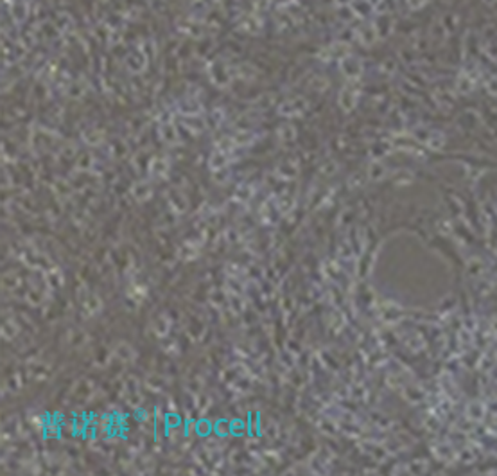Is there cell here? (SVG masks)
Segmentation results:
<instances>
[{"label": "cell", "instance_id": "obj_1", "mask_svg": "<svg viewBox=\"0 0 497 476\" xmlns=\"http://www.w3.org/2000/svg\"><path fill=\"white\" fill-rule=\"evenodd\" d=\"M209 76H210V79H212L214 85L224 88V87H228V85H230L231 76H233V74H231V69H230V65H228L226 61H224V60H216V61H212V63H210Z\"/></svg>", "mask_w": 497, "mask_h": 476}, {"label": "cell", "instance_id": "obj_2", "mask_svg": "<svg viewBox=\"0 0 497 476\" xmlns=\"http://www.w3.org/2000/svg\"><path fill=\"white\" fill-rule=\"evenodd\" d=\"M356 40L364 47H372L379 42V35H377V29L373 25L372 20H364L363 23L356 27Z\"/></svg>", "mask_w": 497, "mask_h": 476}, {"label": "cell", "instance_id": "obj_3", "mask_svg": "<svg viewBox=\"0 0 497 476\" xmlns=\"http://www.w3.org/2000/svg\"><path fill=\"white\" fill-rule=\"evenodd\" d=\"M309 103L304 97H291V99H285L284 103L278 106V114L282 117H300L307 111Z\"/></svg>", "mask_w": 497, "mask_h": 476}, {"label": "cell", "instance_id": "obj_4", "mask_svg": "<svg viewBox=\"0 0 497 476\" xmlns=\"http://www.w3.org/2000/svg\"><path fill=\"white\" fill-rule=\"evenodd\" d=\"M363 69H364L363 61H361L357 56H352V54H348V56H345L341 61H339V70H341V74L348 81L359 79L361 74H363Z\"/></svg>", "mask_w": 497, "mask_h": 476}, {"label": "cell", "instance_id": "obj_5", "mask_svg": "<svg viewBox=\"0 0 497 476\" xmlns=\"http://www.w3.org/2000/svg\"><path fill=\"white\" fill-rule=\"evenodd\" d=\"M350 54V47L348 43L345 42H336V43H330V45L323 47L321 50H319V60L321 61H341L345 56H348Z\"/></svg>", "mask_w": 497, "mask_h": 476}, {"label": "cell", "instance_id": "obj_6", "mask_svg": "<svg viewBox=\"0 0 497 476\" xmlns=\"http://www.w3.org/2000/svg\"><path fill=\"white\" fill-rule=\"evenodd\" d=\"M124 61L131 74H142L145 70V67H148V54L142 49H133L126 54Z\"/></svg>", "mask_w": 497, "mask_h": 476}, {"label": "cell", "instance_id": "obj_7", "mask_svg": "<svg viewBox=\"0 0 497 476\" xmlns=\"http://www.w3.org/2000/svg\"><path fill=\"white\" fill-rule=\"evenodd\" d=\"M357 99H359V92H357V87L354 85V81H350L339 92V97H338L339 106H341L343 111H352L357 104Z\"/></svg>", "mask_w": 497, "mask_h": 476}, {"label": "cell", "instance_id": "obj_8", "mask_svg": "<svg viewBox=\"0 0 497 476\" xmlns=\"http://www.w3.org/2000/svg\"><path fill=\"white\" fill-rule=\"evenodd\" d=\"M373 25L377 29V35H379V40H384L393 33L395 29V20L391 16V13H379L375 18L372 20Z\"/></svg>", "mask_w": 497, "mask_h": 476}, {"label": "cell", "instance_id": "obj_9", "mask_svg": "<svg viewBox=\"0 0 497 476\" xmlns=\"http://www.w3.org/2000/svg\"><path fill=\"white\" fill-rule=\"evenodd\" d=\"M275 173H277V176L282 180H295L296 176H298V173H300V164H298V160H295V158H285V160H282L280 164L277 165Z\"/></svg>", "mask_w": 497, "mask_h": 476}, {"label": "cell", "instance_id": "obj_10", "mask_svg": "<svg viewBox=\"0 0 497 476\" xmlns=\"http://www.w3.org/2000/svg\"><path fill=\"white\" fill-rule=\"evenodd\" d=\"M158 135H160V141H162L163 144L176 146L180 142L178 130H176V126H174V122H172V121H162V122H160Z\"/></svg>", "mask_w": 497, "mask_h": 476}, {"label": "cell", "instance_id": "obj_11", "mask_svg": "<svg viewBox=\"0 0 497 476\" xmlns=\"http://www.w3.org/2000/svg\"><path fill=\"white\" fill-rule=\"evenodd\" d=\"M350 8H352L356 18H363V20L370 18L377 9L372 0H352V2H350Z\"/></svg>", "mask_w": 497, "mask_h": 476}, {"label": "cell", "instance_id": "obj_12", "mask_svg": "<svg viewBox=\"0 0 497 476\" xmlns=\"http://www.w3.org/2000/svg\"><path fill=\"white\" fill-rule=\"evenodd\" d=\"M169 205H171V210L174 214H183L187 209H189V200L183 194L182 190L172 189L169 192Z\"/></svg>", "mask_w": 497, "mask_h": 476}, {"label": "cell", "instance_id": "obj_13", "mask_svg": "<svg viewBox=\"0 0 497 476\" xmlns=\"http://www.w3.org/2000/svg\"><path fill=\"white\" fill-rule=\"evenodd\" d=\"M171 169V162L167 160V156H153L149 160V173L153 176H165Z\"/></svg>", "mask_w": 497, "mask_h": 476}, {"label": "cell", "instance_id": "obj_14", "mask_svg": "<svg viewBox=\"0 0 497 476\" xmlns=\"http://www.w3.org/2000/svg\"><path fill=\"white\" fill-rule=\"evenodd\" d=\"M113 356L117 359H121V361H124V363H131V361H135V358H137V352H135V349L129 345V343L121 342V343H117V345H115Z\"/></svg>", "mask_w": 497, "mask_h": 476}, {"label": "cell", "instance_id": "obj_15", "mask_svg": "<svg viewBox=\"0 0 497 476\" xmlns=\"http://www.w3.org/2000/svg\"><path fill=\"white\" fill-rule=\"evenodd\" d=\"M169 331H171V320H169L167 315H158L153 320V332H155V336H158V338H165V336L169 334Z\"/></svg>", "mask_w": 497, "mask_h": 476}, {"label": "cell", "instance_id": "obj_16", "mask_svg": "<svg viewBox=\"0 0 497 476\" xmlns=\"http://www.w3.org/2000/svg\"><path fill=\"white\" fill-rule=\"evenodd\" d=\"M131 196H133V200H137V202H148V200L153 196L151 185H149L148 182L133 183V187H131Z\"/></svg>", "mask_w": 497, "mask_h": 476}, {"label": "cell", "instance_id": "obj_17", "mask_svg": "<svg viewBox=\"0 0 497 476\" xmlns=\"http://www.w3.org/2000/svg\"><path fill=\"white\" fill-rule=\"evenodd\" d=\"M230 153L224 151V149H216L210 156V169L212 171H219V169H224L228 164H230Z\"/></svg>", "mask_w": 497, "mask_h": 476}, {"label": "cell", "instance_id": "obj_18", "mask_svg": "<svg viewBox=\"0 0 497 476\" xmlns=\"http://www.w3.org/2000/svg\"><path fill=\"white\" fill-rule=\"evenodd\" d=\"M183 124L189 128L192 133H201L207 126V119H201L199 115H183Z\"/></svg>", "mask_w": 497, "mask_h": 476}, {"label": "cell", "instance_id": "obj_19", "mask_svg": "<svg viewBox=\"0 0 497 476\" xmlns=\"http://www.w3.org/2000/svg\"><path fill=\"white\" fill-rule=\"evenodd\" d=\"M277 137L282 144H291V142L296 141V130L293 124H282L278 126L277 130Z\"/></svg>", "mask_w": 497, "mask_h": 476}, {"label": "cell", "instance_id": "obj_20", "mask_svg": "<svg viewBox=\"0 0 497 476\" xmlns=\"http://www.w3.org/2000/svg\"><path fill=\"white\" fill-rule=\"evenodd\" d=\"M83 307L88 315H95V313H99L101 309H103V300H101L97 295L90 293V295H86V297H83Z\"/></svg>", "mask_w": 497, "mask_h": 476}, {"label": "cell", "instance_id": "obj_21", "mask_svg": "<svg viewBox=\"0 0 497 476\" xmlns=\"http://www.w3.org/2000/svg\"><path fill=\"white\" fill-rule=\"evenodd\" d=\"M103 138H104V133L99 128H88V130L83 131V141L88 146H99L103 142Z\"/></svg>", "mask_w": 497, "mask_h": 476}, {"label": "cell", "instance_id": "obj_22", "mask_svg": "<svg viewBox=\"0 0 497 476\" xmlns=\"http://www.w3.org/2000/svg\"><path fill=\"white\" fill-rule=\"evenodd\" d=\"M180 111H182V115H199L201 104L196 99H185L180 103Z\"/></svg>", "mask_w": 497, "mask_h": 476}, {"label": "cell", "instance_id": "obj_23", "mask_svg": "<svg viewBox=\"0 0 497 476\" xmlns=\"http://www.w3.org/2000/svg\"><path fill=\"white\" fill-rule=\"evenodd\" d=\"M27 15H29V8H27L25 2L23 0H15L13 2V18L16 22H23L27 18Z\"/></svg>", "mask_w": 497, "mask_h": 476}, {"label": "cell", "instance_id": "obj_24", "mask_svg": "<svg viewBox=\"0 0 497 476\" xmlns=\"http://www.w3.org/2000/svg\"><path fill=\"white\" fill-rule=\"evenodd\" d=\"M236 76L243 77V79H246V81L255 79V77H257V69H255L253 65H250V63H241V65L236 69Z\"/></svg>", "mask_w": 497, "mask_h": 476}, {"label": "cell", "instance_id": "obj_25", "mask_svg": "<svg viewBox=\"0 0 497 476\" xmlns=\"http://www.w3.org/2000/svg\"><path fill=\"white\" fill-rule=\"evenodd\" d=\"M180 27H182V33L192 36V38H201V36H203L201 25H199L197 22H194V20H189L185 25H180Z\"/></svg>", "mask_w": 497, "mask_h": 476}, {"label": "cell", "instance_id": "obj_26", "mask_svg": "<svg viewBox=\"0 0 497 476\" xmlns=\"http://www.w3.org/2000/svg\"><path fill=\"white\" fill-rule=\"evenodd\" d=\"M384 175H386V167H384L381 162H372L368 167V178L377 182V180H383Z\"/></svg>", "mask_w": 497, "mask_h": 476}, {"label": "cell", "instance_id": "obj_27", "mask_svg": "<svg viewBox=\"0 0 497 476\" xmlns=\"http://www.w3.org/2000/svg\"><path fill=\"white\" fill-rule=\"evenodd\" d=\"M18 334V325L15 324V320H9V318H4V324H2V336L6 340H13Z\"/></svg>", "mask_w": 497, "mask_h": 476}, {"label": "cell", "instance_id": "obj_28", "mask_svg": "<svg viewBox=\"0 0 497 476\" xmlns=\"http://www.w3.org/2000/svg\"><path fill=\"white\" fill-rule=\"evenodd\" d=\"M86 334H84L83 331H79V329H70L69 332V342L72 343L74 347H81L84 345V342H86Z\"/></svg>", "mask_w": 497, "mask_h": 476}, {"label": "cell", "instance_id": "obj_29", "mask_svg": "<svg viewBox=\"0 0 497 476\" xmlns=\"http://www.w3.org/2000/svg\"><path fill=\"white\" fill-rule=\"evenodd\" d=\"M251 196H253V189H251L250 185H241L239 189L236 190V196H233V198H236L237 202H248Z\"/></svg>", "mask_w": 497, "mask_h": 476}, {"label": "cell", "instance_id": "obj_30", "mask_svg": "<svg viewBox=\"0 0 497 476\" xmlns=\"http://www.w3.org/2000/svg\"><path fill=\"white\" fill-rule=\"evenodd\" d=\"M92 167H94V156L92 155L84 153V155H81L79 158H77V169H81V171H90Z\"/></svg>", "mask_w": 497, "mask_h": 476}, {"label": "cell", "instance_id": "obj_31", "mask_svg": "<svg viewBox=\"0 0 497 476\" xmlns=\"http://www.w3.org/2000/svg\"><path fill=\"white\" fill-rule=\"evenodd\" d=\"M47 282H49L52 288H57V286L63 284V275L60 273V270H56V268H54L52 271H49V273H47Z\"/></svg>", "mask_w": 497, "mask_h": 476}, {"label": "cell", "instance_id": "obj_32", "mask_svg": "<svg viewBox=\"0 0 497 476\" xmlns=\"http://www.w3.org/2000/svg\"><path fill=\"white\" fill-rule=\"evenodd\" d=\"M20 386H22V381H20L18 374H13V376H9L8 381H6V388L11 390V392H18Z\"/></svg>", "mask_w": 497, "mask_h": 476}, {"label": "cell", "instance_id": "obj_33", "mask_svg": "<svg viewBox=\"0 0 497 476\" xmlns=\"http://www.w3.org/2000/svg\"><path fill=\"white\" fill-rule=\"evenodd\" d=\"M83 94H84V87H83V83H81V81L70 83V87H69V95H70V97H74V99H79Z\"/></svg>", "mask_w": 497, "mask_h": 476}, {"label": "cell", "instance_id": "obj_34", "mask_svg": "<svg viewBox=\"0 0 497 476\" xmlns=\"http://www.w3.org/2000/svg\"><path fill=\"white\" fill-rule=\"evenodd\" d=\"M243 27H246V33H257L258 27H260V23L257 22V20L253 18V16H244L243 20Z\"/></svg>", "mask_w": 497, "mask_h": 476}, {"label": "cell", "instance_id": "obj_35", "mask_svg": "<svg viewBox=\"0 0 497 476\" xmlns=\"http://www.w3.org/2000/svg\"><path fill=\"white\" fill-rule=\"evenodd\" d=\"M163 385H165V379H163L162 376H158V374H156V376H151L148 379V386L151 390H162Z\"/></svg>", "mask_w": 497, "mask_h": 476}, {"label": "cell", "instance_id": "obj_36", "mask_svg": "<svg viewBox=\"0 0 497 476\" xmlns=\"http://www.w3.org/2000/svg\"><path fill=\"white\" fill-rule=\"evenodd\" d=\"M329 87V81L325 79L323 76H316L314 79L311 81V88L312 90H318V92H323L325 88Z\"/></svg>", "mask_w": 497, "mask_h": 476}, {"label": "cell", "instance_id": "obj_37", "mask_svg": "<svg viewBox=\"0 0 497 476\" xmlns=\"http://www.w3.org/2000/svg\"><path fill=\"white\" fill-rule=\"evenodd\" d=\"M363 182H364L363 176H361L359 173H354V175L348 178V187L350 189H357L359 185H363Z\"/></svg>", "mask_w": 497, "mask_h": 476}, {"label": "cell", "instance_id": "obj_38", "mask_svg": "<svg viewBox=\"0 0 497 476\" xmlns=\"http://www.w3.org/2000/svg\"><path fill=\"white\" fill-rule=\"evenodd\" d=\"M427 2H429V0H406L407 8H410L411 11H418V9L424 8Z\"/></svg>", "mask_w": 497, "mask_h": 476}, {"label": "cell", "instance_id": "obj_39", "mask_svg": "<svg viewBox=\"0 0 497 476\" xmlns=\"http://www.w3.org/2000/svg\"><path fill=\"white\" fill-rule=\"evenodd\" d=\"M338 171V164H336L334 160H329L325 165L321 167V173L323 175H334V173Z\"/></svg>", "mask_w": 497, "mask_h": 476}, {"label": "cell", "instance_id": "obj_40", "mask_svg": "<svg viewBox=\"0 0 497 476\" xmlns=\"http://www.w3.org/2000/svg\"><path fill=\"white\" fill-rule=\"evenodd\" d=\"M488 88H490V92H492V94H497V77H493V79L490 81Z\"/></svg>", "mask_w": 497, "mask_h": 476}, {"label": "cell", "instance_id": "obj_41", "mask_svg": "<svg viewBox=\"0 0 497 476\" xmlns=\"http://www.w3.org/2000/svg\"><path fill=\"white\" fill-rule=\"evenodd\" d=\"M485 2H486V4H493V2H495V0H485Z\"/></svg>", "mask_w": 497, "mask_h": 476}]
</instances>
